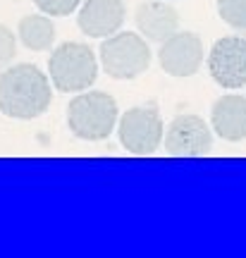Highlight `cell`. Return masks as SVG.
Listing matches in <instances>:
<instances>
[{"mask_svg":"<svg viewBox=\"0 0 246 258\" xmlns=\"http://www.w3.org/2000/svg\"><path fill=\"white\" fill-rule=\"evenodd\" d=\"M48 72L57 91H86L98 77V60L86 43L65 41L50 53Z\"/></svg>","mask_w":246,"mask_h":258,"instance_id":"cell-3","label":"cell"},{"mask_svg":"<svg viewBox=\"0 0 246 258\" xmlns=\"http://www.w3.org/2000/svg\"><path fill=\"white\" fill-rule=\"evenodd\" d=\"M117 122V103L105 91H86L67 105V124L84 141H103Z\"/></svg>","mask_w":246,"mask_h":258,"instance_id":"cell-2","label":"cell"},{"mask_svg":"<svg viewBox=\"0 0 246 258\" xmlns=\"http://www.w3.org/2000/svg\"><path fill=\"white\" fill-rule=\"evenodd\" d=\"M17 55V41H15V34L10 31L5 24H0V70H5L12 57Z\"/></svg>","mask_w":246,"mask_h":258,"instance_id":"cell-15","label":"cell"},{"mask_svg":"<svg viewBox=\"0 0 246 258\" xmlns=\"http://www.w3.org/2000/svg\"><path fill=\"white\" fill-rule=\"evenodd\" d=\"M17 36L29 50H48L55 43V27L46 15H27L19 19Z\"/></svg>","mask_w":246,"mask_h":258,"instance_id":"cell-12","label":"cell"},{"mask_svg":"<svg viewBox=\"0 0 246 258\" xmlns=\"http://www.w3.org/2000/svg\"><path fill=\"white\" fill-rule=\"evenodd\" d=\"M163 137L165 153L172 158H199L213 148V132L199 115H177Z\"/></svg>","mask_w":246,"mask_h":258,"instance_id":"cell-7","label":"cell"},{"mask_svg":"<svg viewBox=\"0 0 246 258\" xmlns=\"http://www.w3.org/2000/svg\"><path fill=\"white\" fill-rule=\"evenodd\" d=\"M208 72L222 89L234 91L246 86V38L222 36L208 53Z\"/></svg>","mask_w":246,"mask_h":258,"instance_id":"cell-6","label":"cell"},{"mask_svg":"<svg viewBox=\"0 0 246 258\" xmlns=\"http://www.w3.org/2000/svg\"><path fill=\"white\" fill-rule=\"evenodd\" d=\"M125 22L122 0H86L77 15V24L86 36L108 38L119 31Z\"/></svg>","mask_w":246,"mask_h":258,"instance_id":"cell-9","label":"cell"},{"mask_svg":"<svg viewBox=\"0 0 246 258\" xmlns=\"http://www.w3.org/2000/svg\"><path fill=\"white\" fill-rule=\"evenodd\" d=\"M218 12L232 29H246V0H218Z\"/></svg>","mask_w":246,"mask_h":258,"instance_id":"cell-13","label":"cell"},{"mask_svg":"<svg viewBox=\"0 0 246 258\" xmlns=\"http://www.w3.org/2000/svg\"><path fill=\"white\" fill-rule=\"evenodd\" d=\"M160 67L170 77H194L203 62V43L194 31H174L160 43L158 50Z\"/></svg>","mask_w":246,"mask_h":258,"instance_id":"cell-8","label":"cell"},{"mask_svg":"<svg viewBox=\"0 0 246 258\" xmlns=\"http://www.w3.org/2000/svg\"><path fill=\"white\" fill-rule=\"evenodd\" d=\"M53 91L36 64H15L0 72V112L15 120H36L50 108Z\"/></svg>","mask_w":246,"mask_h":258,"instance_id":"cell-1","label":"cell"},{"mask_svg":"<svg viewBox=\"0 0 246 258\" xmlns=\"http://www.w3.org/2000/svg\"><path fill=\"white\" fill-rule=\"evenodd\" d=\"M137 27L148 41L163 43L179 31V15L172 5H167V0L141 3L137 8Z\"/></svg>","mask_w":246,"mask_h":258,"instance_id":"cell-11","label":"cell"},{"mask_svg":"<svg viewBox=\"0 0 246 258\" xmlns=\"http://www.w3.org/2000/svg\"><path fill=\"white\" fill-rule=\"evenodd\" d=\"M210 124L215 134L225 141H244L246 139V96L227 93L220 96L213 110H210Z\"/></svg>","mask_w":246,"mask_h":258,"instance_id":"cell-10","label":"cell"},{"mask_svg":"<svg viewBox=\"0 0 246 258\" xmlns=\"http://www.w3.org/2000/svg\"><path fill=\"white\" fill-rule=\"evenodd\" d=\"M36 8L43 12V15H50V17H65L77 10V5L82 0H34Z\"/></svg>","mask_w":246,"mask_h":258,"instance_id":"cell-14","label":"cell"},{"mask_svg":"<svg viewBox=\"0 0 246 258\" xmlns=\"http://www.w3.org/2000/svg\"><path fill=\"white\" fill-rule=\"evenodd\" d=\"M119 141L132 156H151L163 144L165 124L153 105L132 108L119 120Z\"/></svg>","mask_w":246,"mask_h":258,"instance_id":"cell-5","label":"cell"},{"mask_svg":"<svg viewBox=\"0 0 246 258\" xmlns=\"http://www.w3.org/2000/svg\"><path fill=\"white\" fill-rule=\"evenodd\" d=\"M100 64L112 79H137L151 64V48L139 34L115 31L100 46Z\"/></svg>","mask_w":246,"mask_h":258,"instance_id":"cell-4","label":"cell"}]
</instances>
